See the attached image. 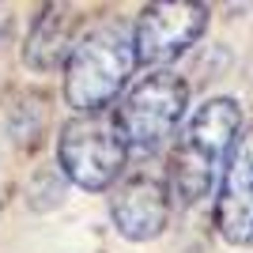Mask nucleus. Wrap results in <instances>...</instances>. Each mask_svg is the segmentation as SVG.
I'll return each instance as SVG.
<instances>
[{
	"label": "nucleus",
	"instance_id": "nucleus-1",
	"mask_svg": "<svg viewBox=\"0 0 253 253\" xmlns=\"http://www.w3.org/2000/svg\"><path fill=\"white\" fill-rule=\"evenodd\" d=\"M238 140H242V106L234 98H208L185 121L170 151V197H178L181 204L204 201L215 178H223Z\"/></svg>",
	"mask_w": 253,
	"mask_h": 253
},
{
	"label": "nucleus",
	"instance_id": "nucleus-2",
	"mask_svg": "<svg viewBox=\"0 0 253 253\" xmlns=\"http://www.w3.org/2000/svg\"><path fill=\"white\" fill-rule=\"evenodd\" d=\"M136 64V27H125L121 19L87 27L64 61V102L76 114H102L125 91Z\"/></svg>",
	"mask_w": 253,
	"mask_h": 253
},
{
	"label": "nucleus",
	"instance_id": "nucleus-3",
	"mask_svg": "<svg viewBox=\"0 0 253 253\" xmlns=\"http://www.w3.org/2000/svg\"><path fill=\"white\" fill-rule=\"evenodd\" d=\"M185 106H189L185 80L159 68V72H148L140 84L128 87V95L117 102L114 121L121 128V136H125L128 151L151 155L178 132Z\"/></svg>",
	"mask_w": 253,
	"mask_h": 253
},
{
	"label": "nucleus",
	"instance_id": "nucleus-4",
	"mask_svg": "<svg viewBox=\"0 0 253 253\" xmlns=\"http://www.w3.org/2000/svg\"><path fill=\"white\" fill-rule=\"evenodd\" d=\"M128 144L121 136L117 121L98 114H76L72 121H64L61 136H57V163L61 174L80 189L102 193L117 181V174L125 170Z\"/></svg>",
	"mask_w": 253,
	"mask_h": 253
},
{
	"label": "nucleus",
	"instance_id": "nucleus-5",
	"mask_svg": "<svg viewBox=\"0 0 253 253\" xmlns=\"http://www.w3.org/2000/svg\"><path fill=\"white\" fill-rule=\"evenodd\" d=\"M208 27V8L193 4V0H159L148 4L136 19V53L140 64L148 68H163L174 57L189 49Z\"/></svg>",
	"mask_w": 253,
	"mask_h": 253
},
{
	"label": "nucleus",
	"instance_id": "nucleus-6",
	"mask_svg": "<svg viewBox=\"0 0 253 253\" xmlns=\"http://www.w3.org/2000/svg\"><path fill=\"white\" fill-rule=\"evenodd\" d=\"M110 215L128 242H151L170 223V185L151 174H128L110 197Z\"/></svg>",
	"mask_w": 253,
	"mask_h": 253
},
{
	"label": "nucleus",
	"instance_id": "nucleus-7",
	"mask_svg": "<svg viewBox=\"0 0 253 253\" xmlns=\"http://www.w3.org/2000/svg\"><path fill=\"white\" fill-rule=\"evenodd\" d=\"M215 227L231 246H253V125L242 132L219 178Z\"/></svg>",
	"mask_w": 253,
	"mask_h": 253
},
{
	"label": "nucleus",
	"instance_id": "nucleus-8",
	"mask_svg": "<svg viewBox=\"0 0 253 253\" xmlns=\"http://www.w3.org/2000/svg\"><path fill=\"white\" fill-rule=\"evenodd\" d=\"M76 38V11L72 8H57V4H45L42 15L31 23V34H27V45H23V61L38 68V72H49L61 61H68Z\"/></svg>",
	"mask_w": 253,
	"mask_h": 253
}]
</instances>
